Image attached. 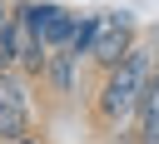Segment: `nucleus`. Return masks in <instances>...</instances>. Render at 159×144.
Returning a JSON list of instances; mask_svg holds the SVG:
<instances>
[{
    "label": "nucleus",
    "mask_w": 159,
    "mask_h": 144,
    "mask_svg": "<svg viewBox=\"0 0 159 144\" xmlns=\"http://www.w3.org/2000/svg\"><path fill=\"white\" fill-rule=\"evenodd\" d=\"M149 79H154V50L134 40V50L104 74V89H99V119L114 124V119L134 114V109H139V94H144Z\"/></svg>",
    "instance_id": "1"
},
{
    "label": "nucleus",
    "mask_w": 159,
    "mask_h": 144,
    "mask_svg": "<svg viewBox=\"0 0 159 144\" xmlns=\"http://www.w3.org/2000/svg\"><path fill=\"white\" fill-rule=\"evenodd\" d=\"M129 50H134V20L119 15V10H99V15H94V45H89V60L109 74Z\"/></svg>",
    "instance_id": "2"
},
{
    "label": "nucleus",
    "mask_w": 159,
    "mask_h": 144,
    "mask_svg": "<svg viewBox=\"0 0 159 144\" xmlns=\"http://www.w3.org/2000/svg\"><path fill=\"white\" fill-rule=\"evenodd\" d=\"M0 139L5 144L30 139V79L20 70L0 74Z\"/></svg>",
    "instance_id": "3"
},
{
    "label": "nucleus",
    "mask_w": 159,
    "mask_h": 144,
    "mask_svg": "<svg viewBox=\"0 0 159 144\" xmlns=\"http://www.w3.org/2000/svg\"><path fill=\"white\" fill-rule=\"evenodd\" d=\"M15 15H25L30 25H35V35L45 40V50H65L70 45V30H75V10H65V5H50V0H25V5H15Z\"/></svg>",
    "instance_id": "4"
},
{
    "label": "nucleus",
    "mask_w": 159,
    "mask_h": 144,
    "mask_svg": "<svg viewBox=\"0 0 159 144\" xmlns=\"http://www.w3.org/2000/svg\"><path fill=\"white\" fill-rule=\"evenodd\" d=\"M10 55H15V70L25 74V79H40L45 74V60H50V50H45V40L35 35V25L25 20V15H15L10 20Z\"/></svg>",
    "instance_id": "5"
},
{
    "label": "nucleus",
    "mask_w": 159,
    "mask_h": 144,
    "mask_svg": "<svg viewBox=\"0 0 159 144\" xmlns=\"http://www.w3.org/2000/svg\"><path fill=\"white\" fill-rule=\"evenodd\" d=\"M134 119H139V144H159V70H154V79L144 84Z\"/></svg>",
    "instance_id": "6"
},
{
    "label": "nucleus",
    "mask_w": 159,
    "mask_h": 144,
    "mask_svg": "<svg viewBox=\"0 0 159 144\" xmlns=\"http://www.w3.org/2000/svg\"><path fill=\"white\" fill-rule=\"evenodd\" d=\"M75 55L70 50H50V60H45V74L40 79H50L55 84V94H75Z\"/></svg>",
    "instance_id": "7"
},
{
    "label": "nucleus",
    "mask_w": 159,
    "mask_h": 144,
    "mask_svg": "<svg viewBox=\"0 0 159 144\" xmlns=\"http://www.w3.org/2000/svg\"><path fill=\"white\" fill-rule=\"evenodd\" d=\"M10 20H15V5H5V0H0V40L10 35Z\"/></svg>",
    "instance_id": "8"
},
{
    "label": "nucleus",
    "mask_w": 159,
    "mask_h": 144,
    "mask_svg": "<svg viewBox=\"0 0 159 144\" xmlns=\"http://www.w3.org/2000/svg\"><path fill=\"white\" fill-rule=\"evenodd\" d=\"M15 70V55H10V40H0V74Z\"/></svg>",
    "instance_id": "9"
},
{
    "label": "nucleus",
    "mask_w": 159,
    "mask_h": 144,
    "mask_svg": "<svg viewBox=\"0 0 159 144\" xmlns=\"http://www.w3.org/2000/svg\"><path fill=\"white\" fill-rule=\"evenodd\" d=\"M20 144H35V139H20Z\"/></svg>",
    "instance_id": "10"
},
{
    "label": "nucleus",
    "mask_w": 159,
    "mask_h": 144,
    "mask_svg": "<svg viewBox=\"0 0 159 144\" xmlns=\"http://www.w3.org/2000/svg\"><path fill=\"white\" fill-rule=\"evenodd\" d=\"M0 144H5V139H0Z\"/></svg>",
    "instance_id": "11"
}]
</instances>
